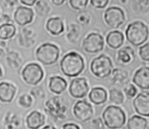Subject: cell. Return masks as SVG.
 Returning a JSON list of instances; mask_svg holds the SVG:
<instances>
[{
  "label": "cell",
  "instance_id": "4fadbf2b",
  "mask_svg": "<svg viewBox=\"0 0 149 129\" xmlns=\"http://www.w3.org/2000/svg\"><path fill=\"white\" fill-rule=\"evenodd\" d=\"M34 16V12L31 8L20 6L17 7L15 13V21L20 26H24L31 22Z\"/></svg>",
  "mask_w": 149,
  "mask_h": 129
},
{
  "label": "cell",
  "instance_id": "7402d4cb",
  "mask_svg": "<svg viewBox=\"0 0 149 129\" xmlns=\"http://www.w3.org/2000/svg\"><path fill=\"white\" fill-rule=\"evenodd\" d=\"M111 80L115 84H122L125 83L129 77L128 72L123 69L116 68L112 71Z\"/></svg>",
  "mask_w": 149,
  "mask_h": 129
},
{
  "label": "cell",
  "instance_id": "277c9868",
  "mask_svg": "<svg viewBox=\"0 0 149 129\" xmlns=\"http://www.w3.org/2000/svg\"><path fill=\"white\" fill-rule=\"evenodd\" d=\"M90 70L97 78L103 79L109 76L113 70L111 59L108 56L102 54L95 58L91 62Z\"/></svg>",
  "mask_w": 149,
  "mask_h": 129
},
{
  "label": "cell",
  "instance_id": "f546056e",
  "mask_svg": "<svg viewBox=\"0 0 149 129\" xmlns=\"http://www.w3.org/2000/svg\"><path fill=\"white\" fill-rule=\"evenodd\" d=\"M124 92L128 98H133L137 94V89L132 84H127L123 89Z\"/></svg>",
  "mask_w": 149,
  "mask_h": 129
},
{
  "label": "cell",
  "instance_id": "4dcf8cb0",
  "mask_svg": "<svg viewBox=\"0 0 149 129\" xmlns=\"http://www.w3.org/2000/svg\"><path fill=\"white\" fill-rule=\"evenodd\" d=\"M108 0H91L90 1L91 5L95 8L103 9L105 8L108 4Z\"/></svg>",
  "mask_w": 149,
  "mask_h": 129
},
{
  "label": "cell",
  "instance_id": "6da1fadb",
  "mask_svg": "<svg viewBox=\"0 0 149 129\" xmlns=\"http://www.w3.org/2000/svg\"><path fill=\"white\" fill-rule=\"evenodd\" d=\"M60 66L64 75L73 77L83 71L84 68V62L83 58L78 53L70 52L62 58Z\"/></svg>",
  "mask_w": 149,
  "mask_h": 129
},
{
  "label": "cell",
  "instance_id": "1f68e13d",
  "mask_svg": "<svg viewBox=\"0 0 149 129\" xmlns=\"http://www.w3.org/2000/svg\"><path fill=\"white\" fill-rule=\"evenodd\" d=\"M92 125L95 129H104V125L102 120L100 118L94 119L92 121Z\"/></svg>",
  "mask_w": 149,
  "mask_h": 129
},
{
  "label": "cell",
  "instance_id": "e575fe53",
  "mask_svg": "<svg viewBox=\"0 0 149 129\" xmlns=\"http://www.w3.org/2000/svg\"><path fill=\"white\" fill-rule=\"evenodd\" d=\"M52 2L54 5L58 6V5H61L63 4V3L65 2V1H63V0H59V1L54 0V1H52Z\"/></svg>",
  "mask_w": 149,
  "mask_h": 129
},
{
  "label": "cell",
  "instance_id": "f1b7e54d",
  "mask_svg": "<svg viewBox=\"0 0 149 129\" xmlns=\"http://www.w3.org/2000/svg\"><path fill=\"white\" fill-rule=\"evenodd\" d=\"M19 104L23 107H29L32 103V99L27 94H23L20 96L19 99Z\"/></svg>",
  "mask_w": 149,
  "mask_h": 129
},
{
  "label": "cell",
  "instance_id": "ac0fdd59",
  "mask_svg": "<svg viewBox=\"0 0 149 129\" xmlns=\"http://www.w3.org/2000/svg\"><path fill=\"white\" fill-rule=\"evenodd\" d=\"M46 28L47 30L52 35H59L64 30L63 20L59 17H51L47 20Z\"/></svg>",
  "mask_w": 149,
  "mask_h": 129
},
{
  "label": "cell",
  "instance_id": "2e32d148",
  "mask_svg": "<svg viewBox=\"0 0 149 129\" xmlns=\"http://www.w3.org/2000/svg\"><path fill=\"white\" fill-rule=\"evenodd\" d=\"M44 123V116L36 110L31 112L26 118L27 126L30 129H38L43 126Z\"/></svg>",
  "mask_w": 149,
  "mask_h": 129
},
{
  "label": "cell",
  "instance_id": "9c48e42d",
  "mask_svg": "<svg viewBox=\"0 0 149 129\" xmlns=\"http://www.w3.org/2000/svg\"><path fill=\"white\" fill-rule=\"evenodd\" d=\"M73 113L75 117L82 122L90 120L93 115L92 106L85 100L78 101L73 107Z\"/></svg>",
  "mask_w": 149,
  "mask_h": 129
},
{
  "label": "cell",
  "instance_id": "3957f363",
  "mask_svg": "<svg viewBox=\"0 0 149 129\" xmlns=\"http://www.w3.org/2000/svg\"><path fill=\"white\" fill-rule=\"evenodd\" d=\"M102 119L105 126L109 129L122 128L126 122L124 111L117 106L110 105L102 113Z\"/></svg>",
  "mask_w": 149,
  "mask_h": 129
},
{
  "label": "cell",
  "instance_id": "83f0119b",
  "mask_svg": "<svg viewBox=\"0 0 149 129\" xmlns=\"http://www.w3.org/2000/svg\"><path fill=\"white\" fill-rule=\"evenodd\" d=\"M87 0H70L69 1L71 7L75 10H81L87 5Z\"/></svg>",
  "mask_w": 149,
  "mask_h": 129
},
{
  "label": "cell",
  "instance_id": "603a6c76",
  "mask_svg": "<svg viewBox=\"0 0 149 129\" xmlns=\"http://www.w3.org/2000/svg\"><path fill=\"white\" fill-rule=\"evenodd\" d=\"M16 33V27L9 23H5L0 26V39L8 40L13 37Z\"/></svg>",
  "mask_w": 149,
  "mask_h": 129
},
{
  "label": "cell",
  "instance_id": "7c38bea8",
  "mask_svg": "<svg viewBox=\"0 0 149 129\" xmlns=\"http://www.w3.org/2000/svg\"><path fill=\"white\" fill-rule=\"evenodd\" d=\"M132 81L139 88L142 89H149V67L143 66L134 73Z\"/></svg>",
  "mask_w": 149,
  "mask_h": 129
},
{
  "label": "cell",
  "instance_id": "52a82bcc",
  "mask_svg": "<svg viewBox=\"0 0 149 129\" xmlns=\"http://www.w3.org/2000/svg\"><path fill=\"white\" fill-rule=\"evenodd\" d=\"M22 76L23 80L27 84L36 85L42 79L44 72L38 64L30 63L27 64L23 69Z\"/></svg>",
  "mask_w": 149,
  "mask_h": 129
},
{
  "label": "cell",
  "instance_id": "7a4b0ae2",
  "mask_svg": "<svg viewBox=\"0 0 149 129\" xmlns=\"http://www.w3.org/2000/svg\"><path fill=\"white\" fill-rule=\"evenodd\" d=\"M125 35L130 44L137 46L141 45L148 40L149 30L143 21H134L127 26L125 30Z\"/></svg>",
  "mask_w": 149,
  "mask_h": 129
},
{
  "label": "cell",
  "instance_id": "484cf974",
  "mask_svg": "<svg viewBox=\"0 0 149 129\" xmlns=\"http://www.w3.org/2000/svg\"><path fill=\"white\" fill-rule=\"evenodd\" d=\"M139 55L141 59L144 62H149V42L140 46Z\"/></svg>",
  "mask_w": 149,
  "mask_h": 129
},
{
  "label": "cell",
  "instance_id": "cb8c5ba5",
  "mask_svg": "<svg viewBox=\"0 0 149 129\" xmlns=\"http://www.w3.org/2000/svg\"><path fill=\"white\" fill-rule=\"evenodd\" d=\"M109 100L114 104L120 105L124 101L123 94L118 89H111L109 91Z\"/></svg>",
  "mask_w": 149,
  "mask_h": 129
},
{
  "label": "cell",
  "instance_id": "ffe728a7",
  "mask_svg": "<svg viewBox=\"0 0 149 129\" xmlns=\"http://www.w3.org/2000/svg\"><path fill=\"white\" fill-rule=\"evenodd\" d=\"M67 87L66 80L60 76H53L49 78V88L51 91L56 94L63 92Z\"/></svg>",
  "mask_w": 149,
  "mask_h": 129
},
{
  "label": "cell",
  "instance_id": "8992f818",
  "mask_svg": "<svg viewBox=\"0 0 149 129\" xmlns=\"http://www.w3.org/2000/svg\"><path fill=\"white\" fill-rule=\"evenodd\" d=\"M104 19L106 24L111 28L116 29L125 21V15L122 9L116 6L108 8L105 11Z\"/></svg>",
  "mask_w": 149,
  "mask_h": 129
},
{
  "label": "cell",
  "instance_id": "ba28073f",
  "mask_svg": "<svg viewBox=\"0 0 149 129\" xmlns=\"http://www.w3.org/2000/svg\"><path fill=\"white\" fill-rule=\"evenodd\" d=\"M83 48L87 53H96L101 52L104 46L102 36L97 33H91L87 35L83 41Z\"/></svg>",
  "mask_w": 149,
  "mask_h": 129
},
{
  "label": "cell",
  "instance_id": "d6986e66",
  "mask_svg": "<svg viewBox=\"0 0 149 129\" xmlns=\"http://www.w3.org/2000/svg\"><path fill=\"white\" fill-rule=\"evenodd\" d=\"M88 97L90 101L95 105H101L107 101V92L103 88L97 87L92 88Z\"/></svg>",
  "mask_w": 149,
  "mask_h": 129
},
{
  "label": "cell",
  "instance_id": "8d00e7d4",
  "mask_svg": "<svg viewBox=\"0 0 149 129\" xmlns=\"http://www.w3.org/2000/svg\"><path fill=\"white\" fill-rule=\"evenodd\" d=\"M2 76V69L0 67V77Z\"/></svg>",
  "mask_w": 149,
  "mask_h": 129
},
{
  "label": "cell",
  "instance_id": "5bb4252c",
  "mask_svg": "<svg viewBox=\"0 0 149 129\" xmlns=\"http://www.w3.org/2000/svg\"><path fill=\"white\" fill-rule=\"evenodd\" d=\"M134 51L129 46H123L118 51L117 60L119 63L123 65H129L134 62Z\"/></svg>",
  "mask_w": 149,
  "mask_h": 129
},
{
  "label": "cell",
  "instance_id": "836d02e7",
  "mask_svg": "<svg viewBox=\"0 0 149 129\" xmlns=\"http://www.w3.org/2000/svg\"><path fill=\"white\" fill-rule=\"evenodd\" d=\"M36 1L34 0H26V1H20V2H22L23 4H24L27 6H32L33 5Z\"/></svg>",
  "mask_w": 149,
  "mask_h": 129
},
{
  "label": "cell",
  "instance_id": "d4e9b609",
  "mask_svg": "<svg viewBox=\"0 0 149 129\" xmlns=\"http://www.w3.org/2000/svg\"><path fill=\"white\" fill-rule=\"evenodd\" d=\"M133 2L134 8L138 13H146L149 11V1H136Z\"/></svg>",
  "mask_w": 149,
  "mask_h": 129
},
{
  "label": "cell",
  "instance_id": "9a60e30c",
  "mask_svg": "<svg viewBox=\"0 0 149 129\" xmlns=\"http://www.w3.org/2000/svg\"><path fill=\"white\" fill-rule=\"evenodd\" d=\"M16 88L7 82L0 83V100L3 102H10L16 93Z\"/></svg>",
  "mask_w": 149,
  "mask_h": 129
},
{
  "label": "cell",
  "instance_id": "8fae6325",
  "mask_svg": "<svg viewBox=\"0 0 149 129\" xmlns=\"http://www.w3.org/2000/svg\"><path fill=\"white\" fill-rule=\"evenodd\" d=\"M133 105L139 114L149 117V92L144 91L139 94L133 99Z\"/></svg>",
  "mask_w": 149,
  "mask_h": 129
},
{
  "label": "cell",
  "instance_id": "30bf717a",
  "mask_svg": "<svg viewBox=\"0 0 149 129\" xmlns=\"http://www.w3.org/2000/svg\"><path fill=\"white\" fill-rule=\"evenodd\" d=\"M88 90L87 81L84 77L73 79L69 88L70 94L76 98H83L87 95Z\"/></svg>",
  "mask_w": 149,
  "mask_h": 129
},
{
  "label": "cell",
  "instance_id": "d6a6232c",
  "mask_svg": "<svg viewBox=\"0 0 149 129\" xmlns=\"http://www.w3.org/2000/svg\"><path fill=\"white\" fill-rule=\"evenodd\" d=\"M63 129H80V127L74 123H67L63 126Z\"/></svg>",
  "mask_w": 149,
  "mask_h": 129
},
{
  "label": "cell",
  "instance_id": "5b68a950",
  "mask_svg": "<svg viewBox=\"0 0 149 129\" xmlns=\"http://www.w3.org/2000/svg\"><path fill=\"white\" fill-rule=\"evenodd\" d=\"M36 55L37 60L43 64L51 65L58 60L59 49L55 44L45 43L37 49Z\"/></svg>",
  "mask_w": 149,
  "mask_h": 129
},
{
  "label": "cell",
  "instance_id": "d590c367",
  "mask_svg": "<svg viewBox=\"0 0 149 129\" xmlns=\"http://www.w3.org/2000/svg\"><path fill=\"white\" fill-rule=\"evenodd\" d=\"M42 129H56L55 127H54L53 126L51 125H48L43 127Z\"/></svg>",
  "mask_w": 149,
  "mask_h": 129
},
{
  "label": "cell",
  "instance_id": "e0dca14e",
  "mask_svg": "<svg viewBox=\"0 0 149 129\" xmlns=\"http://www.w3.org/2000/svg\"><path fill=\"white\" fill-rule=\"evenodd\" d=\"M124 35L119 31L114 30L109 32L106 37L107 45L112 49L119 48L124 42Z\"/></svg>",
  "mask_w": 149,
  "mask_h": 129
},
{
  "label": "cell",
  "instance_id": "4316f807",
  "mask_svg": "<svg viewBox=\"0 0 149 129\" xmlns=\"http://www.w3.org/2000/svg\"><path fill=\"white\" fill-rule=\"evenodd\" d=\"M88 12H80L76 16V20L79 23L82 25H85L88 24L91 20V16Z\"/></svg>",
  "mask_w": 149,
  "mask_h": 129
},
{
  "label": "cell",
  "instance_id": "44dd1931",
  "mask_svg": "<svg viewBox=\"0 0 149 129\" xmlns=\"http://www.w3.org/2000/svg\"><path fill=\"white\" fill-rule=\"evenodd\" d=\"M127 127V129H147V121L144 117L134 115L128 120Z\"/></svg>",
  "mask_w": 149,
  "mask_h": 129
}]
</instances>
